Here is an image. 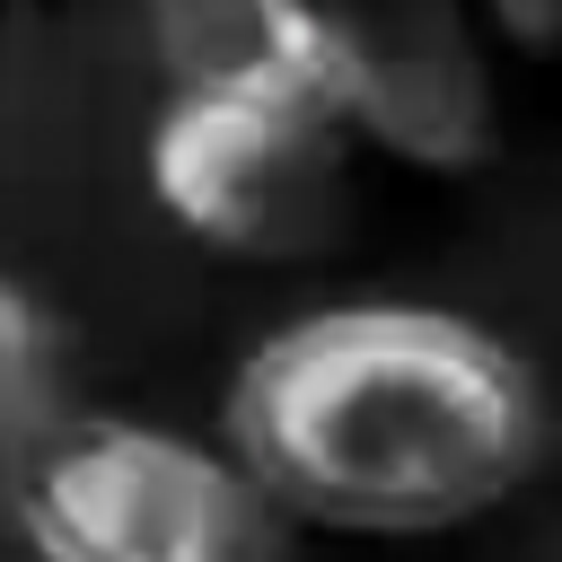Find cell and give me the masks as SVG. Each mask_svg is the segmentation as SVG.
Here are the masks:
<instances>
[{"mask_svg":"<svg viewBox=\"0 0 562 562\" xmlns=\"http://www.w3.org/2000/svg\"><path fill=\"white\" fill-rule=\"evenodd\" d=\"M0 509L35 562H299V527L220 439L97 404L0 474Z\"/></svg>","mask_w":562,"mask_h":562,"instance_id":"cell-2","label":"cell"},{"mask_svg":"<svg viewBox=\"0 0 562 562\" xmlns=\"http://www.w3.org/2000/svg\"><path fill=\"white\" fill-rule=\"evenodd\" d=\"M79 413V342L70 316L26 290L18 272H0V474L44 448L61 422Z\"/></svg>","mask_w":562,"mask_h":562,"instance_id":"cell-5","label":"cell"},{"mask_svg":"<svg viewBox=\"0 0 562 562\" xmlns=\"http://www.w3.org/2000/svg\"><path fill=\"white\" fill-rule=\"evenodd\" d=\"M263 53L334 114L360 158L474 176L501 149L492 35L457 9H299L263 0Z\"/></svg>","mask_w":562,"mask_h":562,"instance_id":"cell-4","label":"cell"},{"mask_svg":"<svg viewBox=\"0 0 562 562\" xmlns=\"http://www.w3.org/2000/svg\"><path fill=\"white\" fill-rule=\"evenodd\" d=\"M220 448L299 536L422 544L536 483L553 395L544 369L465 307L325 299L237 351Z\"/></svg>","mask_w":562,"mask_h":562,"instance_id":"cell-1","label":"cell"},{"mask_svg":"<svg viewBox=\"0 0 562 562\" xmlns=\"http://www.w3.org/2000/svg\"><path fill=\"white\" fill-rule=\"evenodd\" d=\"M351 167L360 149L272 53L167 88L140 140V176L167 228L237 263H316L351 228Z\"/></svg>","mask_w":562,"mask_h":562,"instance_id":"cell-3","label":"cell"},{"mask_svg":"<svg viewBox=\"0 0 562 562\" xmlns=\"http://www.w3.org/2000/svg\"><path fill=\"white\" fill-rule=\"evenodd\" d=\"M483 35H492V53L501 44H562V18H544V9H492Z\"/></svg>","mask_w":562,"mask_h":562,"instance_id":"cell-6","label":"cell"}]
</instances>
